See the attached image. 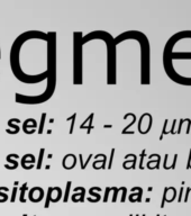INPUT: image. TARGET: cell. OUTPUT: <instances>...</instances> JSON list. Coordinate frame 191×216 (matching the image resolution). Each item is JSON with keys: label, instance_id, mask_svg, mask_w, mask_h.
<instances>
[{"label": "cell", "instance_id": "6da1fadb", "mask_svg": "<svg viewBox=\"0 0 191 216\" xmlns=\"http://www.w3.org/2000/svg\"><path fill=\"white\" fill-rule=\"evenodd\" d=\"M102 40L107 44V53H108V84L116 83V44L114 42V37L109 33L103 31H96L89 33L88 35L82 37V43H87L91 40Z\"/></svg>", "mask_w": 191, "mask_h": 216}, {"label": "cell", "instance_id": "7a4b0ae2", "mask_svg": "<svg viewBox=\"0 0 191 216\" xmlns=\"http://www.w3.org/2000/svg\"><path fill=\"white\" fill-rule=\"evenodd\" d=\"M82 33L75 32L73 34V42H74V83L81 84L82 83Z\"/></svg>", "mask_w": 191, "mask_h": 216}, {"label": "cell", "instance_id": "3957f363", "mask_svg": "<svg viewBox=\"0 0 191 216\" xmlns=\"http://www.w3.org/2000/svg\"><path fill=\"white\" fill-rule=\"evenodd\" d=\"M16 189H17V188H15V189H14V193H12V197H11V202H15V197H16Z\"/></svg>", "mask_w": 191, "mask_h": 216}]
</instances>
